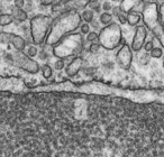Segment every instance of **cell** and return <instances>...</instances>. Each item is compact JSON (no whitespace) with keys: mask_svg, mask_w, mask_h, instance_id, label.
<instances>
[{"mask_svg":"<svg viewBox=\"0 0 164 157\" xmlns=\"http://www.w3.org/2000/svg\"><path fill=\"white\" fill-rule=\"evenodd\" d=\"M117 18H118V20H119V23L122 24V25H125V24L127 23V16H125V15L120 14Z\"/></svg>","mask_w":164,"mask_h":157,"instance_id":"d6986e66","label":"cell"},{"mask_svg":"<svg viewBox=\"0 0 164 157\" xmlns=\"http://www.w3.org/2000/svg\"><path fill=\"white\" fill-rule=\"evenodd\" d=\"M98 38V35H97V33H94V32H91V33H88L87 34V41L90 43H94L96 39Z\"/></svg>","mask_w":164,"mask_h":157,"instance_id":"4fadbf2b","label":"cell"},{"mask_svg":"<svg viewBox=\"0 0 164 157\" xmlns=\"http://www.w3.org/2000/svg\"><path fill=\"white\" fill-rule=\"evenodd\" d=\"M42 72H43V76H44L45 78H50L52 75H53V71H52L51 66L47 65V64H45L44 66H43Z\"/></svg>","mask_w":164,"mask_h":157,"instance_id":"ba28073f","label":"cell"},{"mask_svg":"<svg viewBox=\"0 0 164 157\" xmlns=\"http://www.w3.org/2000/svg\"><path fill=\"white\" fill-rule=\"evenodd\" d=\"M144 48H145L146 52H151L153 48H154V45H153V42H147L144 44Z\"/></svg>","mask_w":164,"mask_h":157,"instance_id":"ac0fdd59","label":"cell"},{"mask_svg":"<svg viewBox=\"0 0 164 157\" xmlns=\"http://www.w3.org/2000/svg\"><path fill=\"white\" fill-rule=\"evenodd\" d=\"M14 6L17 8H24L25 6V0H14Z\"/></svg>","mask_w":164,"mask_h":157,"instance_id":"2e32d148","label":"cell"},{"mask_svg":"<svg viewBox=\"0 0 164 157\" xmlns=\"http://www.w3.org/2000/svg\"><path fill=\"white\" fill-rule=\"evenodd\" d=\"M140 16L138 15L134 14V13H131V14H129L128 16H127V23H128V25L129 26H135L136 24L140 21Z\"/></svg>","mask_w":164,"mask_h":157,"instance_id":"52a82bcc","label":"cell"},{"mask_svg":"<svg viewBox=\"0 0 164 157\" xmlns=\"http://www.w3.org/2000/svg\"><path fill=\"white\" fill-rule=\"evenodd\" d=\"M113 9V6H111V4L109 2V1H106V2H103L102 5V10H105V11H108L109 13V10Z\"/></svg>","mask_w":164,"mask_h":157,"instance_id":"e0dca14e","label":"cell"},{"mask_svg":"<svg viewBox=\"0 0 164 157\" xmlns=\"http://www.w3.org/2000/svg\"><path fill=\"white\" fill-rule=\"evenodd\" d=\"M162 65H163V69H164V61H163V64H162Z\"/></svg>","mask_w":164,"mask_h":157,"instance_id":"d4e9b609","label":"cell"},{"mask_svg":"<svg viewBox=\"0 0 164 157\" xmlns=\"http://www.w3.org/2000/svg\"><path fill=\"white\" fill-rule=\"evenodd\" d=\"M150 53H151V57H154V59H160V57H162V55H163V51H162V48H160V47H154Z\"/></svg>","mask_w":164,"mask_h":157,"instance_id":"9c48e42d","label":"cell"},{"mask_svg":"<svg viewBox=\"0 0 164 157\" xmlns=\"http://www.w3.org/2000/svg\"><path fill=\"white\" fill-rule=\"evenodd\" d=\"M90 8H91V10H94L96 13H98V14H100V10H102L101 9V6H100V4H99L98 1H91L90 2Z\"/></svg>","mask_w":164,"mask_h":157,"instance_id":"30bf717a","label":"cell"},{"mask_svg":"<svg viewBox=\"0 0 164 157\" xmlns=\"http://www.w3.org/2000/svg\"><path fill=\"white\" fill-rule=\"evenodd\" d=\"M82 19L85 20L87 24H90L94 20V10L87 9L82 13Z\"/></svg>","mask_w":164,"mask_h":157,"instance_id":"8992f818","label":"cell"},{"mask_svg":"<svg viewBox=\"0 0 164 157\" xmlns=\"http://www.w3.org/2000/svg\"><path fill=\"white\" fill-rule=\"evenodd\" d=\"M64 66H65V63H64L63 60H57L56 62H55V64H54V67H55V70H57V71L63 70Z\"/></svg>","mask_w":164,"mask_h":157,"instance_id":"5bb4252c","label":"cell"},{"mask_svg":"<svg viewBox=\"0 0 164 157\" xmlns=\"http://www.w3.org/2000/svg\"><path fill=\"white\" fill-rule=\"evenodd\" d=\"M111 20H113V15L109 14L108 11H105V13H102V14L100 15L99 21L102 24V25H108V24L111 23Z\"/></svg>","mask_w":164,"mask_h":157,"instance_id":"5b68a950","label":"cell"},{"mask_svg":"<svg viewBox=\"0 0 164 157\" xmlns=\"http://www.w3.org/2000/svg\"><path fill=\"white\" fill-rule=\"evenodd\" d=\"M14 21L13 15L9 14H0V26H8Z\"/></svg>","mask_w":164,"mask_h":157,"instance_id":"3957f363","label":"cell"},{"mask_svg":"<svg viewBox=\"0 0 164 157\" xmlns=\"http://www.w3.org/2000/svg\"><path fill=\"white\" fill-rule=\"evenodd\" d=\"M38 54V51L37 48L35 46H29L28 50H27V55L29 56V57H35V56Z\"/></svg>","mask_w":164,"mask_h":157,"instance_id":"7c38bea8","label":"cell"},{"mask_svg":"<svg viewBox=\"0 0 164 157\" xmlns=\"http://www.w3.org/2000/svg\"><path fill=\"white\" fill-rule=\"evenodd\" d=\"M37 55H38V57H39L41 60H46V59H47V54L45 53V52H43V51L39 52Z\"/></svg>","mask_w":164,"mask_h":157,"instance_id":"44dd1931","label":"cell"},{"mask_svg":"<svg viewBox=\"0 0 164 157\" xmlns=\"http://www.w3.org/2000/svg\"><path fill=\"white\" fill-rule=\"evenodd\" d=\"M7 1H10V0H7Z\"/></svg>","mask_w":164,"mask_h":157,"instance_id":"484cf974","label":"cell"},{"mask_svg":"<svg viewBox=\"0 0 164 157\" xmlns=\"http://www.w3.org/2000/svg\"><path fill=\"white\" fill-rule=\"evenodd\" d=\"M113 15L114 16H116V17H118L119 15L122 14V9L119 8V7H115V8H113Z\"/></svg>","mask_w":164,"mask_h":157,"instance_id":"ffe728a7","label":"cell"},{"mask_svg":"<svg viewBox=\"0 0 164 157\" xmlns=\"http://www.w3.org/2000/svg\"><path fill=\"white\" fill-rule=\"evenodd\" d=\"M146 37V32L142 33V35H138V33L135 34V38H134V42H133V50L134 51H140L141 50V47L144 45V39H145Z\"/></svg>","mask_w":164,"mask_h":157,"instance_id":"6da1fadb","label":"cell"},{"mask_svg":"<svg viewBox=\"0 0 164 157\" xmlns=\"http://www.w3.org/2000/svg\"><path fill=\"white\" fill-rule=\"evenodd\" d=\"M0 14H1V6H0Z\"/></svg>","mask_w":164,"mask_h":157,"instance_id":"cb8c5ba5","label":"cell"},{"mask_svg":"<svg viewBox=\"0 0 164 157\" xmlns=\"http://www.w3.org/2000/svg\"><path fill=\"white\" fill-rule=\"evenodd\" d=\"M11 13H13V17L17 19L18 21H25L27 19V13L22 8H17L14 6L11 8Z\"/></svg>","mask_w":164,"mask_h":157,"instance_id":"7a4b0ae2","label":"cell"},{"mask_svg":"<svg viewBox=\"0 0 164 157\" xmlns=\"http://www.w3.org/2000/svg\"><path fill=\"white\" fill-rule=\"evenodd\" d=\"M100 50V44L98 43H91V45L89 47V51L92 53V54H97Z\"/></svg>","mask_w":164,"mask_h":157,"instance_id":"8fae6325","label":"cell"},{"mask_svg":"<svg viewBox=\"0 0 164 157\" xmlns=\"http://www.w3.org/2000/svg\"><path fill=\"white\" fill-rule=\"evenodd\" d=\"M13 44H14V46L19 50V51H22L24 50V47H25V42H24V39L22 37H18V36H15L13 35Z\"/></svg>","mask_w":164,"mask_h":157,"instance_id":"277c9868","label":"cell"},{"mask_svg":"<svg viewBox=\"0 0 164 157\" xmlns=\"http://www.w3.org/2000/svg\"><path fill=\"white\" fill-rule=\"evenodd\" d=\"M80 30H81V33H82V34H85V35H87V34H88V33L90 32V26H89V24H87V23L82 24V25H81V27H80Z\"/></svg>","mask_w":164,"mask_h":157,"instance_id":"9a60e30c","label":"cell"},{"mask_svg":"<svg viewBox=\"0 0 164 157\" xmlns=\"http://www.w3.org/2000/svg\"><path fill=\"white\" fill-rule=\"evenodd\" d=\"M88 72H87V74H92L94 73V69H89V70H87Z\"/></svg>","mask_w":164,"mask_h":157,"instance_id":"603a6c76","label":"cell"},{"mask_svg":"<svg viewBox=\"0 0 164 157\" xmlns=\"http://www.w3.org/2000/svg\"><path fill=\"white\" fill-rule=\"evenodd\" d=\"M53 0H42V4L43 5H48V4H52Z\"/></svg>","mask_w":164,"mask_h":157,"instance_id":"7402d4cb","label":"cell"}]
</instances>
